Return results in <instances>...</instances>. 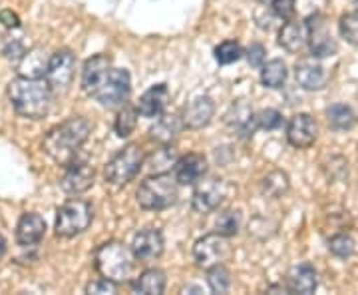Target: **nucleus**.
I'll return each mask as SVG.
<instances>
[{
	"mask_svg": "<svg viewBox=\"0 0 358 295\" xmlns=\"http://www.w3.org/2000/svg\"><path fill=\"white\" fill-rule=\"evenodd\" d=\"M92 124L82 116H74L62 124L48 130L42 140V150L50 156L54 162L66 166L74 160L76 152L88 142Z\"/></svg>",
	"mask_w": 358,
	"mask_h": 295,
	"instance_id": "f257e3e1",
	"label": "nucleus"
},
{
	"mask_svg": "<svg viewBox=\"0 0 358 295\" xmlns=\"http://www.w3.org/2000/svg\"><path fill=\"white\" fill-rule=\"evenodd\" d=\"M52 94L46 78L18 76L8 84V100L14 112L30 120H40L50 112Z\"/></svg>",
	"mask_w": 358,
	"mask_h": 295,
	"instance_id": "f03ea898",
	"label": "nucleus"
},
{
	"mask_svg": "<svg viewBox=\"0 0 358 295\" xmlns=\"http://www.w3.org/2000/svg\"><path fill=\"white\" fill-rule=\"evenodd\" d=\"M136 254L134 249L122 242H106L94 254V268L96 271L115 283L128 282L134 266H136Z\"/></svg>",
	"mask_w": 358,
	"mask_h": 295,
	"instance_id": "7ed1b4c3",
	"label": "nucleus"
},
{
	"mask_svg": "<svg viewBox=\"0 0 358 295\" xmlns=\"http://www.w3.org/2000/svg\"><path fill=\"white\" fill-rule=\"evenodd\" d=\"M178 180L169 174H152L138 188V204L148 212H162L178 202Z\"/></svg>",
	"mask_w": 358,
	"mask_h": 295,
	"instance_id": "20e7f679",
	"label": "nucleus"
},
{
	"mask_svg": "<svg viewBox=\"0 0 358 295\" xmlns=\"http://www.w3.org/2000/svg\"><path fill=\"white\" fill-rule=\"evenodd\" d=\"M145 156L140 144H128L103 167V178L112 186H126L134 180L143 167Z\"/></svg>",
	"mask_w": 358,
	"mask_h": 295,
	"instance_id": "39448f33",
	"label": "nucleus"
},
{
	"mask_svg": "<svg viewBox=\"0 0 358 295\" xmlns=\"http://www.w3.org/2000/svg\"><path fill=\"white\" fill-rule=\"evenodd\" d=\"M94 221V207L86 200H68L62 207H58L56 214V235L58 238H76L88 230Z\"/></svg>",
	"mask_w": 358,
	"mask_h": 295,
	"instance_id": "423d86ee",
	"label": "nucleus"
},
{
	"mask_svg": "<svg viewBox=\"0 0 358 295\" xmlns=\"http://www.w3.org/2000/svg\"><path fill=\"white\" fill-rule=\"evenodd\" d=\"M231 256H233V247L229 244V238L219 231L207 233L193 245V259H195L197 268L205 271L215 268V266H223Z\"/></svg>",
	"mask_w": 358,
	"mask_h": 295,
	"instance_id": "0eeeda50",
	"label": "nucleus"
},
{
	"mask_svg": "<svg viewBox=\"0 0 358 295\" xmlns=\"http://www.w3.org/2000/svg\"><path fill=\"white\" fill-rule=\"evenodd\" d=\"M129 92H131V78H129L128 70L112 68L102 88L94 94V100H98L106 108H115V106H124L128 102Z\"/></svg>",
	"mask_w": 358,
	"mask_h": 295,
	"instance_id": "6e6552de",
	"label": "nucleus"
},
{
	"mask_svg": "<svg viewBox=\"0 0 358 295\" xmlns=\"http://www.w3.org/2000/svg\"><path fill=\"white\" fill-rule=\"evenodd\" d=\"M76 74V56L70 50L54 52L46 68V82L54 94H64Z\"/></svg>",
	"mask_w": 358,
	"mask_h": 295,
	"instance_id": "1a4fd4ad",
	"label": "nucleus"
},
{
	"mask_svg": "<svg viewBox=\"0 0 358 295\" xmlns=\"http://www.w3.org/2000/svg\"><path fill=\"white\" fill-rule=\"evenodd\" d=\"M227 195V186L225 181L219 178H207L199 180L195 184L192 198V207L197 214H209L213 210H217L221 202Z\"/></svg>",
	"mask_w": 358,
	"mask_h": 295,
	"instance_id": "9d476101",
	"label": "nucleus"
},
{
	"mask_svg": "<svg viewBox=\"0 0 358 295\" xmlns=\"http://www.w3.org/2000/svg\"><path fill=\"white\" fill-rule=\"evenodd\" d=\"M308 22V48L313 52L315 58H329L334 56L338 46H336V40L333 39V34L329 32L327 22L320 14H315L307 18Z\"/></svg>",
	"mask_w": 358,
	"mask_h": 295,
	"instance_id": "9b49d317",
	"label": "nucleus"
},
{
	"mask_svg": "<svg viewBox=\"0 0 358 295\" xmlns=\"http://www.w3.org/2000/svg\"><path fill=\"white\" fill-rule=\"evenodd\" d=\"M317 134H319L317 120L310 114H305V112L294 114L287 124V142L296 150L310 148L317 140Z\"/></svg>",
	"mask_w": 358,
	"mask_h": 295,
	"instance_id": "f8f14e48",
	"label": "nucleus"
},
{
	"mask_svg": "<svg viewBox=\"0 0 358 295\" xmlns=\"http://www.w3.org/2000/svg\"><path fill=\"white\" fill-rule=\"evenodd\" d=\"M96 180V170L90 166L88 162H76L72 160L70 164H66V172L60 180V188L70 195L88 192L94 186Z\"/></svg>",
	"mask_w": 358,
	"mask_h": 295,
	"instance_id": "ddd939ff",
	"label": "nucleus"
},
{
	"mask_svg": "<svg viewBox=\"0 0 358 295\" xmlns=\"http://www.w3.org/2000/svg\"><path fill=\"white\" fill-rule=\"evenodd\" d=\"M112 60L106 54H96L84 62V70H82V90L88 94L90 98H94V94L102 88L106 78L112 70Z\"/></svg>",
	"mask_w": 358,
	"mask_h": 295,
	"instance_id": "4468645a",
	"label": "nucleus"
},
{
	"mask_svg": "<svg viewBox=\"0 0 358 295\" xmlns=\"http://www.w3.org/2000/svg\"><path fill=\"white\" fill-rule=\"evenodd\" d=\"M294 78H296V84L305 90H322L329 84V72L324 66L315 60V56L296 62Z\"/></svg>",
	"mask_w": 358,
	"mask_h": 295,
	"instance_id": "2eb2a0df",
	"label": "nucleus"
},
{
	"mask_svg": "<svg viewBox=\"0 0 358 295\" xmlns=\"http://www.w3.org/2000/svg\"><path fill=\"white\" fill-rule=\"evenodd\" d=\"M227 124L243 140L253 138V134L259 130L257 114L245 100H237V102L231 106L229 112H227Z\"/></svg>",
	"mask_w": 358,
	"mask_h": 295,
	"instance_id": "dca6fc26",
	"label": "nucleus"
},
{
	"mask_svg": "<svg viewBox=\"0 0 358 295\" xmlns=\"http://www.w3.org/2000/svg\"><path fill=\"white\" fill-rule=\"evenodd\" d=\"M164 247H166L164 235H162V231L154 230V228L138 231L134 235V244H131V249L140 261H154L157 257H162Z\"/></svg>",
	"mask_w": 358,
	"mask_h": 295,
	"instance_id": "f3484780",
	"label": "nucleus"
},
{
	"mask_svg": "<svg viewBox=\"0 0 358 295\" xmlns=\"http://www.w3.org/2000/svg\"><path fill=\"white\" fill-rule=\"evenodd\" d=\"M215 114V102L209 96H197L183 108V124L189 130L205 128Z\"/></svg>",
	"mask_w": 358,
	"mask_h": 295,
	"instance_id": "a211bd4d",
	"label": "nucleus"
},
{
	"mask_svg": "<svg viewBox=\"0 0 358 295\" xmlns=\"http://www.w3.org/2000/svg\"><path fill=\"white\" fill-rule=\"evenodd\" d=\"M319 287V273L310 263H296L287 273V289L289 294L310 295Z\"/></svg>",
	"mask_w": 358,
	"mask_h": 295,
	"instance_id": "6ab92c4d",
	"label": "nucleus"
},
{
	"mask_svg": "<svg viewBox=\"0 0 358 295\" xmlns=\"http://www.w3.org/2000/svg\"><path fill=\"white\" fill-rule=\"evenodd\" d=\"M44 233H46V221H44V218L40 214L28 212V214H22V218L18 219L16 244L22 245V247L36 245L44 238Z\"/></svg>",
	"mask_w": 358,
	"mask_h": 295,
	"instance_id": "aec40b11",
	"label": "nucleus"
},
{
	"mask_svg": "<svg viewBox=\"0 0 358 295\" xmlns=\"http://www.w3.org/2000/svg\"><path fill=\"white\" fill-rule=\"evenodd\" d=\"M279 44L287 52L296 54L308 46V22L307 20H285L279 30Z\"/></svg>",
	"mask_w": 358,
	"mask_h": 295,
	"instance_id": "412c9836",
	"label": "nucleus"
},
{
	"mask_svg": "<svg viewBox=\"0 0 358 295\" xmlns=\"http://www.w3.org/2000/svg\"><path fill=\"white\" fill-rule=\"evenodd\" d=\"M176 180L181 186H195L199 180H203L207 172V160L201 154H187L179 158L176 164Z\"/></svg>",
	"mask_w": 358,
	"mask_h": 295,
	"instance_id": "4be33fe9",
	"label": "nucleus"
},
{
	"mask_svg": "<svg viewBox=\"0 0 358 295\" xmlns=\"http://www.w3.org/2000/svg\"><path fill=\"white\" fill-rule=\"evenodd\" d=\"M169 104V88L167 84H155L150 90L141 94L140 102H138V112L143 118H157L164 114V110Z\"/></svg>",
	"mask_w": 358,
	"mask_h": 295,
	"instance_id": "5701e85b",
	"label": "nucleus"
},
{
	"mask_svg": "<svg viewBox=\"0 0 358 295\" xmlns=\"http://www.w3.org/2000/svg\"><path fill=\"white\" fill-rule=\"evenodd\" d=\"M157 118L159 120L150 128V138L157 144H171L185 128L183 118H179L178 114H162Z\"/></svg>",
	"mask_w": 358,
	"mask_h": 295,
	"instance_id": "b1692460",
	"label": "nucleus"
},
{
	"mask_svg": "<svg viewBox=\"0 0 358 295\" xmlns=\"http://www.w3.org/2000/svg\"><path fill=\"white\" fill-rule=\"evenodd\" d=\"M167 277L166 273L157 268L152 270H145L141 273L136 282L131 283V289L134 294H143V295H159L166 291Z\"/></svg>",
	"mask_w": 358,
	"mask_h": 295,
	"instance_id": "393cba45",
	"label": "nucleus"
},
{
	"mask_svg": "<svg viewBox=\"0 0 358 295\" xmlns=\"http://www.w3.org/2000/svg\"><path fill=\"white\" fill-rule=\"evenodd\" d=\"M48 60L44 56V50L36 46V48H30L26 50V54L20 58L18 62V72L20 76H28V78H44L46 76V68H48Z\"/></svg>",
	"mask_w": 358,
	"mask_h": 295,
	"instance_id": "a878e982",
	"label": "nucleus"
},
{
	"mask_svg": "<svg viewBox=\"0 0 358 295\" xmlns=\"http://www.w3.org/2000/svg\"><path fill=\"white\" fill-rule=\"evenodd\" d=\"M327 122L334 132H346V130L355 128L357 114L348 104H333L327 108Z\"/></svg>",
	"mask_w": 358,
	"mask_h": 295,
	"instance_id": "bb28decb",
	"label": "nucleus"
},
{
	"mask_svg": "<svg viewBox=\"0 0 358 295\" xmlns=\"http://www.w3.org/2000/svg\"><path fill=\"white\" fill-rule=\"evenodd\" d=\"M179 156L176 146L171 144H162L159 150H155L154 154L148 158V166L152 174H167L171 167H176Z\"/></svg>",
	"mask_w": 358,
	"mask_h": 295,
	"instance_id": "cd10ccee",
	"label": "nucleus"
},
{
	"mask_svg": "<svg viewBox=\"0 0 358 295\" xmlns=\"http://www.w3.org/2000/svg\"><path fill=\"white\" fill-rule=\"evenodd\" d=\"M287 76H289V70H287V64L282 62L281 58H273L261 68V82L271 90L282 88L285 82H287Z\"/></svg>",
	"mask_w": 358,
	"mask_h": 295,
	"instance_id": "c85d7f7f",
	"label": "nucleus"
},
{
	"mask_svg": "<svg viewBox=\"0 0 358 295\" xmlns=\"http://www.w3.org/2000/svg\"><path fill=\"white\" fill-rule=\"evenodd\" d=\"M289 188H291V180H289V176L282 170H273L261 180V192H263V195L273 198V200L282 198L285 193L289 192Z\"/></svg>",
	"mask_w": 358,
	"mask_h": 295,
	"instance_id": "c756f323",
	"label": "nucleus"
},
{
	"mask_svg": "<svg viewBox=\"0 0 358 295\" xmlns=\"http://www.w3.org/2000/svg\"><path fill=\"white\" fill-rule=\"evenodd\" d=\"M138 116H140L138 108H131V106H126V104H124V108H122V110L117 112V116H115V134H117L120 138H128V136H131V132L138 126Z\"/></svg>",
	"mask_w": 358,
	"mask_h": 295,
	"instance_id": "7c9ffc66",
	"label": "nucleus"
},
{
	"mask_svg": "<svg viewBox=\"0 0 358 295\" xmlns=\"http://www.w3.org/2000/svg\"><path fill=\"white\" fill-rule=\"evenodd\" d=\"M243 48L237 40H225L215 48V60L221 66H229L243 58Z\"/></svg>",
	"mask_w": 358,
	"mask_h": 295,
	"instance_id": "2f4dec72",
	"label": "nucleus"
},
{
	"mask_svg": "<svg viewBox=\"0 0 358 295\" xmlns=\"http://www.w3.org/2000/svg\"><path fill=\"white\" fill-rule=\"evenodd\" d=\"M207 285L213 294H225L231 287V273L223 266H215L211 270H207Z\"/></svg>",
	"mask_w": 358,
	"mask_h": 295,
	"instance_id": "473e14b6",
	"label": "nucleus"
},
{
	"mask_svg": "<svg viewBox=\"0 0 358 295\" xmlns=\"http://www.w3.org/2000/svg\"><path fill=\"white\" fill-rule=\"evenodd\" d=\"M215 228H217L219 233H223L227 238L237 235L241 230V212L239 210H225L217 218Z\"/></svg>",
	"mask_w": 358,
	"mask_h": 295,
	"instance_id": "72a5a7b5",
	"label": "nucleus"
},
{
	"mask_svg": "<svg viewBox=\"0 0 358 295\" xmlns=\"http://www.w3.org/2000/svg\"><path fill=\"white\" fill-rule=\"evenodd\" d=\"M329 249L338 259H348L355 254V240L348 233H336L329 242Z\"/></svg>",
	"mask_w": 358,
	"mask_h": 295,
	"instance_id": "f704fd0d",
	"label": "nucleus"
},
{
	"mask_svg": "<svg viewBox=\"0 0 358 295\" xmlns=\"http://www.w3.org/2000/svg\"><path fill=\"white\" fill-rule=\"evenodd\" d=\"M338 28L343 39H346L350 44H358V13L343 14L338 20Z\"/></svg>",
	"mask_w": 358,
	"mask_h": 295,
	"instance_id": "c9c22d12",
	"label": "nucleus"
},
{
	"mask_svg": "<svg viewBox=\"0 0 358 295\" xmlns=\"http://www.w3.org/2000/svg\"><path fill=\"white\" fill-rule=\"evenodd\" d=\"M257 124L261 130H267V132H273V130L281 128L282 126V114L275 108H265L257 114Z\"/></svg>",
	"mask_w": 358,
	"mask_h": 295,
	"instance_id": "e433bc0d",
	"label": "nucleus"
},
{
	"mask_svg": "<svg viewBox=\"0 0 358 295\" xmlns=\"http://www.w3.org/2000/svg\"><path fill=\"white\" fill-rule=\"evenodd\" d=\"M26 44H24V39L22 36H8L6 42H4V56L10 60V62H20V58L26 54Z\"/></svg>",
	"mask_w": 358,
	"mask_h": 295,
	"instance_id": "4c0bfd02",
	"label": "nucleus"
},
{
	"mask_svg": "<svg viewBox=\"0 0 358 295\" xmlns=\"http://www.w3.org/2000/svg\"><path fill=\"white\" fill-rule=\"evenodd\" d=\"M261 4H265L273 13L277 14L281 20H291L294 14V2L296 0H259Z\"/></svg>",
	"mask_w": 358,
	"mask_h": 295,
	"instance_id": "58836bf2",
	"label": "nucleus"
},
{
	"mask_svg": "<svg viewBox=\"0 0 358 295\" xmlns=\"http://www.w3.org/2000/svg\"><path fill=\"white\" fill-rule=\"evenodd\" d=\"M245 56H247V62L253 66V68H263V64L267 62V48L263 46V44H251L247 52H245Z\"/></svg>",
	"mask_w": 358,
	"mask_h": 295,
	"instance_id": "ea45409f",
	"label": "nucleus"
},
{
	"mask_svg": "<svg viewBox=\"0 0 358 295\" xmlns=\"http://www.w3.org/2000/svg\"><path fill=\"white\" fill-rule=\"evenodd\" d=\"M117 291V283L112 282V280H96V282H90L86 285V294H98V295H103V294H115Z\"/></svg>",
	"mask_w": 358,
	"mask_h": 295,
	"instance_id": "a19ab883",
	"label": "nucleus"
},
{
	"mask_svg": "<svg viewBox=\"0 0 358 295\" xmlns=\"http://www.w3.org/2000/svg\"><path fill=\"white\" fill-rule=\"evenodd\" d=\"M0 25L6 26L8 30H20V18L16 13L4 8V11H0Z\"/></svg>",
	"mask_w": 358,
	"mask_h": 295,
	"instance_id": "79ce46f5",
	"label": "nucleus"
},
{
	"mask_svg": "<svg viewBox=\"0 0 358 295\" xmlns=\"http://www.w3.org/2000/svg\"><path fill=\"white\" fill-rule=\"evenodd\" d=\"M6 252H8V244H6L4 235L0 233V261H2V257L6 256Z\"/></svg>",
	"mask_w": 358,
	"mask_h": 295,
	"instance_id": "37998d69",
	"label": "nucleus"
}]
</instances>
